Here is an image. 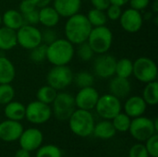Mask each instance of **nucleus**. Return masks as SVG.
<instances>
[{
	"instance_id": "f257e3e1",
	"label": "nucleus",
	"mask_w": 158,
	"mask_h": 157,
	"mask_svg": "<svg viewBox=\"0 0 158 157\" xmlns=\"http://www.w3.org/2000/svg\"><path fill=\"white\" fill-rule=\"evenodd\" d=\"M93 27L86 15L77 13L68 18L65 24V37L72 44H80L86 42Z\"/></svg>"
},
{
	"instance_id": "f03ea898",
	"label": "nucleus",
	"mask_w": 158,
	"mask_h": 157,
	"mask_svg": "<svg viewBox=\"0 0 158 157\" xmlns=\"http://www.w3.org/2000/svg\"><path fill=\"white\" fill-rule=\"evenodd\" d=\"M75 54L74 44L66 38H57L47 45L46 60L53 66H64L70 63Z\"/></svg>"
},
{
	"instance_id": "7ed1b4c3",
	"label": "nucleus",
	"mask_w": 158,
	"mask_h": 157,
	"mask_svg": "<svg viewBox=\"0 0 158 157\" xmlns=\"http://www.w3.org/2000/svg\"><path fill=\"white\" fill-rule=\"evenodd\" d=\"M70 130L79 137H88L93 134L94 119L90 111L83 109H75L69 118Z\"/></svg>"
},
{
	"instance_id": "20e7f679",
	"label": "nucleus",
	"mask_w": 158,
	"mask_h": 157,
	"mask_svg": "<svg viewBox=\"0 0 158 157\" xmlns=\"http://www.w3.org/2000/svg\"><path fill=\"white\" fill-rule=\"evenodd\" d=\"M86 42L89 43L94 54H105L111 48L113 43V33L106 25L93 27Z\"/></svg>"
},
{
	"instance_id": "39448f33",
	"label": "nucleus",
	"mask_w": 158,
	"mask_h": 157,
	"mask_svg": "<svg viewBox=\"0 0 158 157\" xmlns=\"http://www.w3.org/2000/svg\"><path fill=\"white\" fill-rule=\"evenodd\" d=\"M132 75L141 82L148 83L157 79V66L156 62L147 56H141L133 62Z\"/></svg>"
},
{
	"instance_id": "423d86ee",
	"label": "nucleus",
	"mask_w": 158,
	"mask_h": 157,
	"mask_svg": "<svg viewBox=\"0 0 158 157\" xmlns=\"http://www.w3.org/2000/svg\"><path fill=\"white\" fill-rule=\"evenodd\" d=\"M73 72L68 65L54 66L46 75L47 84L56 91L63 90L73 83Z\"/></svg>"
},
{
	"instance_id": "0eeeda50",
	"label": "nucleus",
	"mask_w": 158,
	"mask_h": 157,
	"mask_svg": "<svg viewBox=\"0 0 158 157\" xmlns=\"http://www.w3.org/2000/svg\"><path fill=\"white\" fill-rule=\"evenodd\" d=\"M52 104L54 115L60 121L69 120L76 109L74 96L66 92L57 93Z\"/></svg>"
},
{
	"instance_id": "6e6552de",
	"label": "nucleus",
	"mask_w": 158,
	"mask_h": 157,
	"mask_svg": "<svg viewBox=\"0 0 158 157\" xmlns=\"http://www.w3.org/2000/svg\"><path fill=\"white\" fill-rule=\"evenodd\" d=\"M94 109L102 118L111 120L121 112L122 105L120 99L111 93H106L99 96Z\"/></svg>"
},
{
	"instance_id": "1a4fd4ad",
	"label": "nucleus",
	"mask_w": 158,
	"mask_h": 157,
	"mask_svg": "<svg viewBox=\"0 0 158 157\" xmlns=\"http://www.w3.org/2000/svg\"><path fill=\"white\" fill-rule=\"evenodd\" d=\"M129 131L139 142H145L153 134L157 132L154 125V120L143 116L134 118L131 120Z\"/></svg>"
},
{
	"instance_id": "9d476101",
	"label": "nucleus",
	"mask_w": 158,
	"mask_h": 157,
	"mask_svg": "<svg viewBox=\"0 0 158 157\" xmlns=\"http://www.w3.org/2000/svg\"><path fill=\"white\" fill-rule=\"evenodd\" d=\"M16 32L18 44L23 49L31 50L42 43L41 31L36 26L23 24Z\"/></svg>"
},
{
	"instance_id": "9b49d317",
	"label": "nucleus",
	"mask_w": 158,
	"mask_h": 157,
	"mask_svg": "<svg viewBox=\"0 0 158 157\" xmlns=\"http://www.w3.org/2000/svg\"><path fill=\"white\" fill-rule=\"evenodd\" d=\"M51 116L52 109L49 105L42 103L38 100L32 101L25 106V118L32 124H44L50 119Z\"/></svg>"
},
{
	"instance_id": "f8f14e48",
	"label": "nucleus",
	"mask_w": 158,
	"mask_h": 157,
	"mask_svg": "<svg viewBox=\"0 0 158 157\" xmlns=\"http://www.w3.org/2000/svg\"><path fill=\"white\" fill-rule=\"evenodd\" d=\"M119 23L125 31L129 33H135L142 29L143 25V17L141 11L130 7L122 11L119 18Z\"/></svg>"
},
{
	"instance_id": "ddd939ff",
	"label": "nucleus",
	"mask_w": 158,
	"mask_h": 157,
	"mask_svg": "<svg viewBox=\"0 0 158 157\" xmlns=\"http://www.w3.org/2000/svg\"><path fill=\"white\" fill-rule=\"evenodd\" d=\"M117 59L106 53L99 55L94 63V74L101 79H109L115 75Z\"/></svg>"
},
{
	"instance_id": "4468645a",
	"label": "nucleus",
	"mask_w": 158,
	"mask_h": 157,
	"mask_svg": "<svg viewBox=\"0 0 158 157\" xmlns=\"http://www.w3.org/2000/svg\"><path fill=\"white\" fill-rule=\"evenodd\" d=\"M99 96V93L93 86L81 88L77 93L76 96H74L76 107L79 109L91 111L94 109Z\"/></svg>"
},
{
	"instance_id": "2eb2a0df",
	"label": "nucleus",
	"mask_w": 158,
	"mask_h": 157,
	"mask_svg": "<svg viewBox=\"0 0 158 157\" xmlns=\"http://www.w3.org/2000/svg\"><path fill=\"white\" fill-rule=\"evenodd\" d=\"M44 136L40 130L36 128H30L23 130L20 137L19 138L20 148L25 149L29 152L37 150L43 143Z\"/></svg>"
},
{
	"instance_id": "dca6fc26",
	"label": "nucleus",
	"mask_w": 158,
	"mask_h": 157,
	"mask_svg": "<svg viewBox=\"0 0 158 157\" xmlns=\"http://www.w3.org/2000/svg\"><path fill=\"white\" fill-rule=\"evenodd\" d=\"M23 131L19 121L6 119L0 123V139L6 143L18 141Z\"/></svg>"
},
{
	"instance_id": "f3484780",
	"label": "nucleus",
	"mask_w": 158,
	"mask_h": 157,
	"mask_svg": "<svg viewBox=\"0 0 158 157\" xmlns=\"http://www.w3.org/2000/svg\"><path fill=\"white\" fill-rule=\"evenodd\" d=\"M147 108V104L142 96L134 95L127 99L124 104V111L131 118L141 117L144 114Z\"/></svg>"
},
{
	"instance_id": "a211bd4d",
	"label": "nucleus",
	"mask_w": 158,
	"mask_h": 157,
	"mask_svg": "<svg viewBox=\"0 0 158 157\" xmlns=\"http://www.w3.org/2000/svg\"><path fill=\"white\" fill-rule=\"evenodd\" d=\"M131 92V84L129 79L121 78L118 76L114 77L109 82V93L118 97V99H124Z\"/></svg>"
},
{
	"instance_id": "6ab92c4d",
	"label": "nucleus",
	"mask_w": 158,
	"mask_h": 157,
	"mask_svg": "<svg viewBox=\"0 0 158 157\" xmlns=\"http://www.w3.org/2000/svg\"><path fill=\"white\" fill-rule=\"evenodd\" d=\"M54 8L60 17L69 18L79 13L81 6V0H54Z\"/></svg>"
},
{
	"instance_id": "aec40b11",
	"label": "nucleus",
	"mask_w": 158,
	"mask_h": 157,
	"mask_svg": "<svg viewBox=\"0 0 158 157\" xmlns=\"http://www.w3.org/2000/svg\"><path fill=\"white\" fill-rule=\"evenodd\" d=\"M60 16L54 6H46L39 9V23L47 28H54L59 22Z\"/></svg>"
},
{
	"instance_id": "412c9836",
	"label": "nucleus",
	"mask_w": 158,
	"mask_h": 157,
	"mask_svg": "<svg viewBox=\"0 0 158 157\" xmlns=\"http://www.w3.org/2000/svg\"><path fill=\"white\" fill-rule=\"evenodd\" d=\"M16 77L14 64L6 56H0V84L11 83Z\"/></svg>"
},
{
	"instance_id": "4be33fe9",
	"label": "nucleus",
	"mask_w": 158,
	"mask_h": 157,
	"mask_svg": "<svg viewBox=\"0 0 158 157\" xmlns=\"http://www.w3.org/2000/svg\"><path fill=\"white\" fill-rule=\"evenodd\" d=\"M18 44L17 42V32L7 27L0 28V50L8 51L13 49Z\"/></svg>"
},
{
	"instance_id": "5701e85b",
	"label": "nucleus",
	"mask_w": 158,
	"mask_h": 157,
	"mask_svg": "<svg viewBox=\"0 0 158 157\" xmlns=\"http://www.w3.org/2000/svg\"><path fill=\"white\" fill-rule=\"evenodd\" d=\"M117 130H115L112 121L108 119H105L100 121L97 124H94L93 134L99 139L102 140H109L116 135Z\"/></svg>"
},
{
	"instance_id": "b1692460",
	"label": "nucleus",
	"mask_w": 158,
	"mask_h": 157,
	"mask_svg": "<svg viewBox=\"0 0 158 157\" xmlns=\"http://www.w3.org/2000/svg\"><path fill=\"white\" fill-rule=\"evenodd\" d=\"M2 23L5 27L17 31L24 24L22 14L17 9H8L2 15Z\"/></svg>"
},
{
	"instance_id": "393cba45",
	"label": "nucleus",
	"mask_w": 158,
	"mask_h": 157,
	"mask_svg": "<svg viewBox=\"0 0 158 157\" xmlns=\"http://www.w3.org/2000/svg\"><path fill=\"white\" fill-rule=\"evenodd\" d=\"M5 116L7 119L20 121L25 118V105L18 101H11L5 105Z\"/></svg>"
},
{
	"instance_id": "a878e982",
	"label": "nucleus",
	"mask_w": 158,
	"mask_h": 157,
	"mask_svg": "<svg viewBox=\"0 0 158 157\" xmlns=\"http://www.w3.org/2000/svg\"><path fill=\"white\" fill-rule=\"evenodd\" d=\"M145 103L149 105H156L158 103V83L156 81L146 83L143 96Z\"/></svg>"
},
{
	"instance_id": "bb28decb",
	"label": "nucleus",
	"mask_w": 158,
	"mask_h": 157,
	"mask_svg": "<svg viewBox=\"0 0 158 157\" xmlns=\"http://www.w3.org/2000/svg\"><path fill=\"white\" fill-rule=\"evenodd\" d=\"M133 71V62L127 57L120 58L117 60L115 74L121 78L129 79L132 75Z\"/></svg>"
},
{
	"instance_id": "cd10ccee",
	"label": "nucleus",
	"mask_w": 158,
	"mask_h": 157,
	"mask_svg": "<svg viewBox=\"0 0 158 157\" xmlns=\"http://www.w3.org/2000/svg\"><path fill=\"white\" fill-rule=\"evenodd\" d=\"M56 94H57V91L53 87H51L50 85L46 84L38 89L36 93V99L42 103L50 105L55 100Z\"/></svg>"
},
{
	"instance_id": "c85d7f7f",
	"label": "nucleus",
	"mask_w": 158,
	"mask_h": 157,
	"mask_svg": "<svg viewBox=\"0 0 158 157\" xmlns=\"http://www.w3.org/2000/svg\"><path fill=\"white\" fill-rule=\"evenodd\" d=\"M90 24L92 27H99L104 26L106 24L107 17L104 10H99L96 8H93L88 11V14L86 15Z\"/></svg>"
},
{
	"instance_id": "c756f323",
	"label": "nucleus",
	"mask_w": 158,
	"mask_h": 157,
	"mask_svg": "<svg viewBox=\"0 0 158 157\" xmlns=\"http://www.w3.org/2000/svg\"><path fill=\"white\" fill-rule=\"evenodd\" d=\"M74 84L81 89L85 87H90L94 85V77L92 73L88 71H80L77 74L73 75V81Z\"/></svg>"
},
{
	"instance_id": "7c9ffc66",
	"label": "nucleus",
	"mask_w": 158,
	"mask_h": 157,
	"mask_svg": "<svg viewBox=\"0 0 158 157\" xmlns=\"http://www.w3.org/2000/svg\"><path fill=\"white\" fill-rule=\"evenodd\" d=\"M131 118L125 114V113H118L113 119H112V124L117 131L119 132H126L129 130L130 126H131Z\"/></svg>"
},
{
	"instance_id": "2f4dec72",
	"label": "nucleus",
	"mask_w": 158,
	"mask_h": 157,
	"mask_svg": "<svg viewBox=\"0 0 158 157\" xmlns=\"http://www.w3.org/2000/svg\"><path fill=\"white\" fill-rule=\"evenodd\" d=\"M46 50L47 45L43 43H40L30 50V59L34 63H43L46 60Z\"/></svg>"
},
{
	"instance_id": "473e14b6",
	"label": "nucleus",
	"mask_w": 158,
	"mask_h": 157,
	"mask_svg": "<svg viewBox=\"0 0 158 157\" xmlns=\"http://www.w3.org/2000/svg\"><path fill=\"white\" fill-rule=\"evenodd\" d=\"M36 157H62V152L54 144H46L38 148Z\"/></svg>"
},
{
	"instance_id": "72a5a7b5",
	"label": "nucleus",
	"mask_w": 158,
	"mask_h": 157,
	"mask_svg": "<svg viewBox=\"0 0 158 157\" xmlns=\"http://www.w3.org/2000/svg\"><path fill=\"white\" fill-rule=\"evenodd\" d=\"M15 97V90L10 83L0 84V105H6L13 101Z\"/></svg>"
},
{
	"instance_id": "f704fd0d",
	"label": "nucleus",
	"mask_w": 158,
	"mask_h": 157,
	"mask_svg": "<svg viewBox=\"0 0 158 157\" xmlns=\"http://www.w3.org/2000/svg\"><path fill=\"white\" fill-rule=\"evenodd\" d=\"M77 55H78V57L82 62H89L94 57V52L93 51V49L91 48V46L89 45L87 42H83L78 44Z\"/></svg>"
},
{
	"instance_id": "c9c22d12",
	"label": "nucleus",
	"mask_w": 158,
	"mask_h": 157,
	"mask_svg": "<svg viewBox=\"0 0 158 157\" xmlns=\"http://www.w3.org/2000/svg\"><path fill=\"white\" fill-rule=\"evenodd\" d=\"M145 148L148 152V155L152 157H158V135L157 133L153 134L146 141Z\"/></svg>"
},
{
	"instance_id": "e433bc0d",
	"label": "nucleus",
	"mask_w": 158,
	"mask_h": 157,
	"mask_svg": "<svg viewBox=\"0 0 158 157\" xmlns=\"http://www.w3.org/2000/svg\"><path fill=\"white\" fill-rule=\"evenodd\" d=\"M41 36H42V43L46 45L52 43L54 41H56L58 38L56 31L53 28H47V27H45L43 31H41Z\"/></svg>"
},
{
	"instance_id": "4c0bfd02",
	"label": "nucleus",
	"mask_w": 158,
	"mask_h": 157,
	"mask_svg": "<svg viewBox=\"0 0 158 157\" xmlns=\"http://www.w3.org/2000/svg\"><path fill=\"white\" fill-rule=\"evenodd\" d=\"M129 157H149V155L145 145L143 143H136L130 149Z\"/></svg>"
},
{
	"instance_id": "58836bf2",
	"label": "nucleus",
	"mask_w": 158,
	"mask_h": 157,
	"mask_svg": "<svg viewBox=\"0 0 158 157\" xmlns=\"http://www.w3.org/2000/svg\"><path fill=\"white\" fill-rule=\"evenodd\" d=\"M23 22L26 25H37L39 23V10L34 9L31 12L22 14Z\"/></svg>"
},
{
	"instance_id": "ea45409f",
	"label": "nucleus",
	"mask_w": 158,
	"mask_h": 157,
	"mask_svg": "<svg viewBox=\"0 0 158 157\" xmlns=\"http://www.w3.org/2000/svg\"><path fill=\"white\" fill-rule=\"evenodd\" d=\"M106 11V14L107 19H109L110 20H118V19H119V18L121 16L122 7L119 6H117V5L110 4Z\"/></svg>"
},
{
	"instance_id": "a19ab883",
	"label": "nucleus",
	"mask_w": 158,
	"mask_h": 157,
	"mask_svg": "<svg viewBox=\"0 0 158 157\" xmlns=\"http://www.w3.org/2000/svg\"><path fill=\"white\" fill-rule=\"evenodd\" d=\"M19 12L21 14H25V13H28V12H31L34 9H37L35 4L33 3L32 0H22L19 4Z\"/></svg>"
},
{
	"instance_id": "79ce46f5",
	"label": "nucleus",
	"mask_w": 158,
	"mask_h": 157,
	"mask_svg": "<svg viewBox=\"0 0 158 157\" xmlns=\"http://www.w3.org/2000/svg\"><path fill=\"white\" fill-rule=\"evenodd\" d=\"M129 3L131 8L138 11H143L148 7L150 5V0H130Z\"/></svg>"
},
{
	"instance_id": "37998d69",
	"label": "nucleus",
	"mask_w": 158,
	"mask_h": 157,
	"mask_svg": "<svg viewBox=\"0 0 158 157\" xmlns=\"http://www.w3.org/2000/svg\"><path fill=\"white\" fill-rule=\"evenodd\" d=\"M94 8L99 9V10H104L106 11V8L109 6L110 5V1L109 0H90Z\"/></svg>"
},
{
	"instance_id": "c03bdc74",
	"label": "nucleus",
	"mask_w": 158,
	"mask_h": 157,
	"mask_svg": "<svg viewBox=\"0 0 158 157\" xmlns=\"http://www.w3.org/2000/svg\"><path fill=\"white\" fill-rule=\"evenodd\" d=\"M33 3L35 4L36 7L37 8H42L44 6H49L50 3L53 1V0H32Z\"/></svg>"
},
{
	"instance_id": "a18cd8bd",
	"label": "nucleus",
	"mask_w": 158,
	"mask_h": 157,
	"mask_svg": "<svg viewBox=\"0 0 158 157\" xmlns=\"http://www.w3.org/2000/svg\"><path fill=\"white\" fill-rule=\"evenodd\" d=\"M31 152L25 150V149H22L20 148L19 150H18L15 154L14 157H31Z\"/></svg>"
},
{
	"instance_id": "49530a36",
	"label": "nucleus",
	"mask_w": 158,
	"mask_h": 157,
	"mask_svg": "<svg viewBox=\"0 0 158 157\" xmlns=\"http://www.w3.org/2000/svg\"><path fill=\"white\" fill-rule=\"evenodd\" d=\"M109 1H110V4L117 5V6H119L122 7L123 6L127 5L130 0H109Z\"/></svg>"
},
{
	"instance_id": "de8ad7c7",
	"label": "nucleus",
	"mask_w": 158,
	"mask_h": 157,
	"mask_svg": "<svg viewBox=\"0 0 158 157\" xmlns=\"http://www.w3.org/2000/svg\"><path fill=\"white\" fill-rule=\"evenodd\" d=\"M152 8H153V12L157 13L158 12V0H155L154 3L152 4Z\"/></svg>"
},
{
	"instance_id": "09e8293b",
	"label": "nucleus",
	"mask_w": 158,
	"mask_h": 157,
	"mask_svg": "<svg viewBox=\"0 0 158 157\" xmlns=\"http://www.w3.org/2000/svg\"><path fill=\"white\" fill-rule=\"evenodd\" d=\"M1 24H2V15L0 14V26H1Z\"/></svg>"
},
{
	"instance_id": "8fccbe9b",
	"label": "nucleus",
	"mask_w": 158,
	"mask_h": 157,
	"mask_svg": "<svg viewBox=\"0 0 158 157\" xmlns=\"http://www.w3.org/2000/svg\"><path fill=\"white\" fill-rule=\"evenodd\" d=\"M81 1H88V0H81Z\"/></svg>"
}]
</instances>
